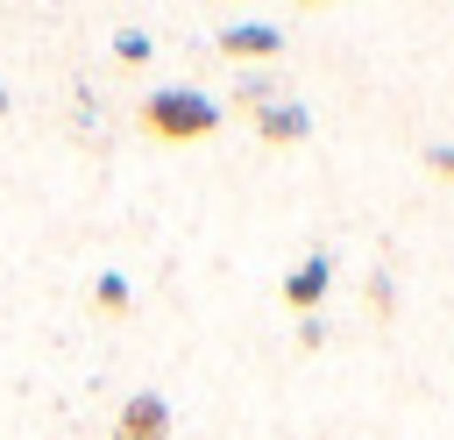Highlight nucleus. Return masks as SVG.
<instances>
[{"label": "nucleus", "mask_w": 454, "mask_h": 440, "mask_svg": "<svg viewBox=\"0 0 454 440\" xmlns=\"http://www.w3.org/2000/svg\"><path fill=\"white\" fill-rule=\"evenodd\" d=\"M241 106H248V121H255L262 142H298V135H312V114H305L298 99H277V85H241Z\"/></svg>", "instance_id": "2"}, {"label": "nucleus", "mask_w": 454, "mask_h": 440, "mask_svg": "<svg viewBox=\"0 0 454 440\" xmlns=\"http://www.w3.org/2000/svg\"><path fill=\"white\" fill-rule=\"evenodd\" d=\"M114 440H170V405L156 390H135L114 419Z\"/></svg>", "instance_id": "3"}, {"label": "nucleus", "mask_w": 454, "mask_h": 440, "mask_svg": "<svg viewBox=\"0 0 454 440\" xmlns=\"http://www.w3.org/2000/svg\"><path fill=\"white\" fill-rule=\"evenodd\" d=\"M220 50H227V57H277L284 35H277L270 21H234V28L220 35Z\"/></svg>", "instance_id": "5"}, {"label": "nucleus", "mask_w": 454, "mask_h": 440, "mask_svg": "<svg viewBox=\"0 0 454 440\" xmlns=\"http://www.w3.org/2000/svg\"><path fill=\"white\" fill-rule=\"evenodd\" d=\"M114 57H121V64H142V57H149V35H121Z\"/></svg>", "instance_id": "7"}, {"label": "nucleus", "mask_w": 454, "mask_h": 440, "mask_svg": "<svg viewBox=\"0 0 454 440\" xmlns=\"http://www.w3.org/2000/svg\"><path fill=\"white\" fill-rule=\"evenodd\" d=\"M426 163H433V170H447V177H454V149H426Z\"/></svg>", "instance_id": "8"}, {"label": "nucleus", "mask_w": 454, "mask_h": 440, "mask_svg": "<svg viewBox=\"0 0 454 440\" xmlns=\"http://www.w3.org/2000/svg\"><path fill=\"white\" fill-rule=\"evenodd\" d=\"M0 114H7V85H0Z\"/></svg>", "instance_id": "9"}, {"label": "nucleus", "mask_w": 454, "mask_h": 440, "mask_svg": "<svg viewBox=\"0 0 454 440\" xmlns=\"http://www.w3.org/2000/svg\"><path fill=\"white\" fill-rule=\"evenodd\" d=\"M213 128H220V106L192 85H163L142 99V135H156V142H199Z\"/></svg>", "instance_id": "1"}, {"label": "nucleus", "mask_w": 454, "mask_h": 440, "mask_svg": "<svg viewBox=\"0 0 454 440\" xmlns=\"http://www.w3.org/2000/svg\"><path fill=\"white\" fill-rule=\"evenodd\" d=\"M326 284H333V263H326V255H305V263L284 277V305H291V312H312V305L326 298Z\"/></svg>", "instance_id": "4"}, {"label": "nucleus", "mask_w": 454, "mask_h": 440, "mask_svg": "<svg viewBox=\"0 0 454 440\" xmlns=\"http://www.w3.org/2000/svg\"><path fill=\"white\" fill-rule=\"evenodd\" d=\"M92 298H99L106 312H121V305H128V277H99V284H92Z\"/></svg>", "instance_id": "6"}]
</instances>
